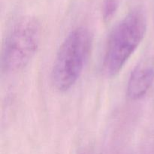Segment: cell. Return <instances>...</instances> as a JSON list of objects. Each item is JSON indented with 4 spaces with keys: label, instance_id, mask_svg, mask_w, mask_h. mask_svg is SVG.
I'll use <instances>...</instances> for the list:
<instances>
[{
    "label": "cell",
    "instance_id": "obj_1",
    "mask_svg": "<svg viewBox=\"0 0 154 154\" xmlns=\"http://www.w3.org/2000/svg\"><path fill=\"white\" fill-rule=\"evenodd\" d=\"M147 22L141 9H134L111 32L103 59V70L108 77L116 76L145 36Z\"/></svg>",
    "mask_w": 154,
    "mask_h": 154
},
{
    "label": "cell",
    "instance_id": "obj_2",
    "mask_svg": "<svg viewBox=\"0 0 154 154\" xmlns=\"http://www.w3.org/2000/svg\"><path fill=\"white\" fill-rule=\"evenodd\" d=\"M93 46L90 30L78 27L65 38L57 51L51 71V82L57 90L72 88L82 73Z\"/></svg>",
    "mask_w": 154,
    "mask_h": 154
},
{
    "label": "cell",
    "instance_id": "obj_4",
    "mask_svg": "<svg viewBox=\"0 0 154 154\" xmlns=\"http://www.w3.org/2000/svg\"><path fill=\"white\" fill-rule=\"evenodd\" d=\"M154 82V66L147 62L140 63L129 76L126 94L131 100L142 99L147 93Z\"/></svg>",
    "mask_w": 154,
    "mask_h": 154
},
{
    "label": "cell",
    "instance_id": "obj_5",
    "mask_svg": "<svg viewBox=\"0 0 154 154\" xmlns=\"http://www.w3.org/2000/svg\"><path fill=\"white\" fill-rule=\"evenodd\" d=\"M118 7V0H105L103 5V18L109 21L116 13Z\"/></svg>",
    "mask_w": 154,
    "mask_h": 154
},
{
    "label": "cell",
    "instance_id": "obj_3",
    "mask_svg": "<svg viewBox=\"0 0 154 154\" xmlns=\"http://www.w3.org/2000/svg\"><path fill=\"white\" fill-rule=\"evenodd\" d=\"M41 26L34 17H25L17 20L8 32L2 53V67L15 72L29 63L38 48Z\"/></svg>",
    "mask_w": 154,
    "mask_h": 154
}]
</instances>
